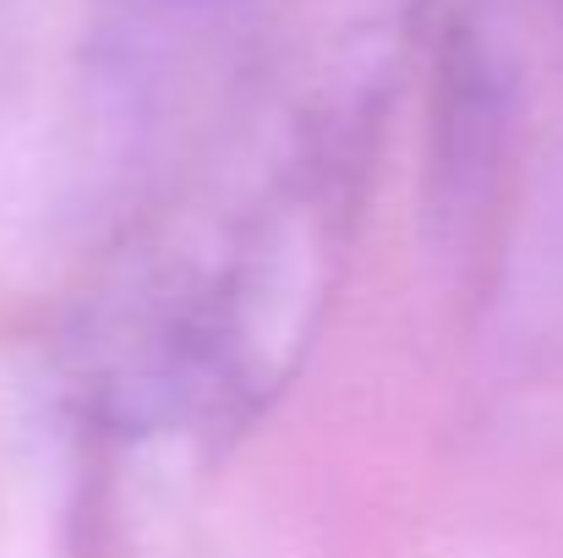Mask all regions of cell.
<instances>
[{"instance_id": "cell-1", "label": "cell", "mask_w": 563, "mask_h": 558, "mask_svg": "<svg viewBox=\"0 0 563 558\" xmlns=\"http://www.w3.org/2000/svg\"><path fill=\"white\" fill-rule=\"evenodd\" d=\"M362 171L367 154L257 99L181 192L110 236L66 340L77 405L126 438L246 427L329 313Z\"/></svg>"}, {"instance_id": "cell-2", "label": "cell", "mask_w": 563, "mask_h": 558, "mask_svg": "<svg viewBox=\"0 0 563 558\" xmlns=\"http://www.w3.org/2000/svg\"><path fill=\"white\" fill-rule=\"evenodd\" d=\"M268 0H16L0 28V203L126 230L241 132Z\"/></svg>"}]
</instances>
